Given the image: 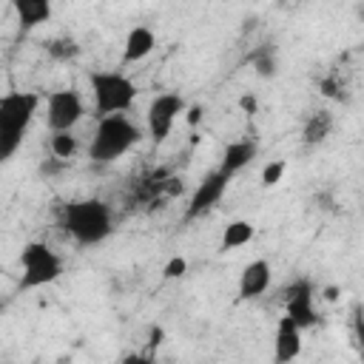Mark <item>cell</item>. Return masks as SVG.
<instances>
[{
	"label": "cell",
	"mask_w": 364,
	"mask_h": 364,
	"mask_svg": "<svg viewBox=\"0 0 364 364\" xmlns=\"http://www.w3.org/2000/svg\"><path fill=\"white\" fill-rule=\"evenodd\" d=\"M239 108H242L245 114H256V111H259V100H256L253 94H242V97H239Z\"/></svg>",
	"instance_id": "24"
},
{
	"label": "cell",
	"mask_w": 364,
	"mask_h": 364,
	"mask_svg": "<svg viewBox=\"0 0 364 364\" xmlns=\"http://www.w3.org/2000/svg\"><path fill=\"white\" fill-rule=\"evenodd\" d=\"M37 111H40V94L34 91H9L0 97V165L20 151Z\"/></svg>",
	"instance_id": "2"
},
{
	"label": "cell",
	"mask_w": 364,
	"mask_h": 364,
	"mask_svg": "<svg viewBox=\"0 0 364 364\" xmlns=\"http://www.w3.org/2000/svg\"><path fill=\"white\" fill-rule=\"evenodd\" d=\"M199 119H202V105L188 108V122H191V125H199Z\"/></svg>",
	"instance_id": "27"
},
{
	"label": "cell",
	"mask_w": 364,
	"mask_h": 364,
	"mask_svg": "<svg viewBox=\"0 0 364 364\" xmlns=\"http://www.w3.org/2000/svg\"><path fill=\"white\" fill-rule=\"evenodd\" d=\"M188 273V259L185 256H171L162 267V279L165 282H173V279H182Z\"/></svg>",
	"instance_id": "21"
},
{
	"label": "cell",
	"mask_w": 364,
	"mask_h": 364,
	"mask_svg": "<svg viewBox=\"0 0 364 364\" xmlns=\"http://www.w3.org/2000/svg\"><path fill=\"white\" fill-rule=\"evenodd\" d=\"M85 117V102L77 88H57L46 97V125L48 131H74Z\"/></svg>",
	"instance_id": "7"
},
{
	"label": "cell",
	"mask_w": 364,
	"mask_h": 364,
	"mask_svg": "<svg viewBox=\"0 0 364 364\" xmlns=\"http://www.w3.org/2000/svg\"><path fill=\"white\" fill-rule=\"evenodd\" d=\"M11 9L17 14V23H20L23 31L37 28L40 23L51 20V3L48 0H14Z\"/></svg>",
	"instance_id": "14"
},
{
	"label": "cell",
	"mask_w": 364,
	"mask_h": 364,
	"mask_svg": "<svg viewBox=\"0 0 364 364\" xmlns=\"http://www.w3.org/2000/svg\"><path fill=\"white\" fill-rule=\"evenodd\" d=\"M156 48V34L154 28L148 26H134L128 34H125V43H122V65H136L142 63L145 57H151Z\"/></svg>",
	"instance_id": "12"
},
{
	"label": "cell",
	"mask_w": 364,
	"mask_h": 364,
	"mask_svg": "<svg viewBox=\"0 0 364 364\" xmlns=\"http://www.w3.org/2000/svg\"><path fill=\"white\" fill-rule=\"evenodd\" d=\"M284 316H290L301 330L313 327L318 321V313H316V287L310 279H296L290 282V287L284 290Z\"/></svg>",
	"instance_id": "9"
},
{
	"label": "cell",
	"mask_w": 364,
	"mask_h": 364,
	"mask_svg": "<svg viewBox=\"0 0 364 364\" xmlns=\"http://www.w3.org/2000/svg\"><path fill=\"white\" fill-rule=\"evenodd\" d=\"M88 88L94 97V111L97 117H111V114H125L131 111L136 100V85L128 74L114 71V68H94L88 71Z\"/></svg>",
	"instance_id": "4"
},
{
	"label": "cell",
	"mask_w": 364,
	"mask_h": 364,
	"mask_svg": "<svg viewBox=\"0 0 364 364\" xmlns=\"http://www.w3.org/2000/svg\"><path fill=\"white\" fill-rule=\"evenodd\" d=\"M20 290H37L63 276V256L46 242H28L20 250Z\"/></svg>",
	"instance_id": "5"
},
{
	"label": "cell",
	"mask_w": 364,
	"mask_h": 364,
	"mask_svg": "<svg viewBox=\"0 0 364 364\" xmlns=\"http://www.w3.org/2000/svg\"><path fill=\"white\" fill-rule=\"evenodd\" d=\"M301 336H304V330H301L290 316H282V318L276 321V333H273V361H276V364H290V361H296V358L301 355V347H304Z\"/></svg>",
	"instance_id": "10"
},
{
	"label": "cell",
	"mask_w": 364,
	"mask_h": 364,
	"mask_svg": "<svg viewBox=\"0 0 364 364\" xmlns=\"http://www.w3.org/2000/svg\"><path fill=\"white\" fill-rule=\"evenodd\" d=\"M188 111V102L182 94L176 91H162L151 100L148 114H145V125H148V136L154 142H165L176 125V119Z\"/></svg>",
	"instance_id": "6"
},
{
	"label": "cell",
	"mask_w": 364,
	"mask_h": 364,
	"mask_svg": "<svg viewBox=\"0 0 364 364\" xmlns=\"http://www.w3.org/2000/svg\"><path fill=\"white\" fill-rule=\"evenodd\" d=\"M256 154H259V145H256L253 139H233V142H228L225 151H222L219 171L233 179L239 171H245V168L256 159Z\"/></svg>",
	"instance_id": "13"
},
{
	"label": "cell",
	"mask_w": 364,
	"mask_h": 364,
	"mask_svg": "<svg viewBox=\"0 0 364 364\" xmlns=\"http://www.w3.org/2000/svg\"><path fill=\"white\" fill-rule=\"evenodd\" d=\"M68 162H60V159H51V162H43L40 165V173H57L60 168H65Z\"/></svg>",
	"instance_id": "26"
},
{
	"label": "cell",
	"mask_w": 364,
	"mask_h": 364,
	"mask_svg": "<svg viewBox=\"0 0 364 364\" xmlns=\"http://www.w3.org/2000/svg\"><path fill=\"white\" fill-rule=\"evenodd\" d=\"M250 65H253V71L259 74V77H276V71H279V60H276V51L264 43V46H259L256 51H250Z\"/></svg>",
	"instance_id": "18"
},
{
	"label": "cell",
	"mask_w": 364,
	"mask_h": 364,
	"mask_svg": "<svg viewBox=\"0 0 364 364\" xmlns=\"http://www.w3.org/2000/svg\"><path fill=\"white\" fill-rule=\"evenodd\" d=\"M253 236H256L253 222H247V219H233V222H228V225H225V230H222L219 250H222V253H228V250L245 247V245H250V242H253Z\"/></svg>",
	"instance_id": "16"
},
{
	"label": "cell",
	"mask_w": 364,
	"mask_h": 364,
	"mask_svg": "<svg viewBox=\"0 0 364 364\" xmlns=\"http://www.w3.org/2000/svg\"><path fill=\"white\" fill-rule=\"evenodd\" d=\"M318 91H321L324 97H330V100H341V80H338V77H324V80L318 82Z\"/></svg>",
	"instance_id": "22"
},
{
	"label": "cell",
	"mask_w": 364,
	"mask_h": 364,
	"mask_svg": "<svg viewBox=\"0 0 364 364\" xmlns=\"http://www.w3.org/2000/svg\"><path fill=\"white\" fill-rule=\"evenodd\" d=\"M139 139H142V131L125 114L100 117L94 136L88 142V159L94 165H111L119 156H125L134 145H139Z\"/></svg>",
	"instance_id": "3"
},
{
	"label": "cell",
	"mask_w": 364,
	"mask_h": 364,
	"mask_svg": "<svg viewBox=\"0 0 364 364\" xmlns=\"http://www.w3.org/2000/svg\"><path fill=\"white\" fill-rule=\"evenodd\" d=\"M46 51H48V57L65 63V60H74L80 54V46H77L74 37H54V40L46 43Z\"/></svg>",
	"instance_id": "19"
},
{
	"label": "cell",
	"mask_w": 364,
	"mask_h": 364,
	"mask_svg": "<svg viewBox=\"0 0 364 364\" xmlns=\"http://www.w3.org/2000/svg\"><path fill=\"white\" fill-rule=\"evenodd\" d=\"M119 364H156V358H154V353H125L122 355V361Z\"/></svg>",
	"instance_id": "23"
},
{
	"label": "cell",
	"mask_w": 364,
	"mask_h": 364,
	"mask_svg": "<svg viewBox=\"0 0 364 364\" xmlns=\"http://www.w3.org/2000/svg\"><path fill=\"white\" fill-rule=\"evenodd\" d=\"M63 230L74 239L80 247H94L102 245L114 233V213L105 199L88 196V199H74L63 208Z\"/></svg>",
	"instance_id": "1"
},
{
	"label": "cell",
	"mask_w": 364,
	"mask_h": 364,
	"mask_svg": "<svg viewBox=\"0 0 364 364\" xmlns=\"http://www.w3.org/2000/svg\"><path fill=\"white\" fill-rule=\"evenodd\" d=\"M162 338H165V330H162V327H154V330H151V341H148V353H154V350L162 344Z\"/></svg>",
	"instance_id": "25"
},
{
	"label": "cell",
	"mask_w": 364,
	"mask_h": 364,
	"mask_svg": "<svg viewBox=\"0 0 364 364\" xmlns=\"http://www.w3.org/2000/svg\"><path fill=\"white\" fill-rule=\"evenodd\" d=\"M48 151H51V159L71 162L74 154L80 151V139L74 136V131H54L48 134Z\"/></svg>",
	"instance_id": "17"
},
{
	"label": "cell",
	"mask_w": 364,
	"mask_h": 364,
	"mask_svg": "<svg viewBox=\"0 0 364 364\" xmlns=\"http://www.w3.org/2000/svg\"><path fill=\"white\" fill-rule=\"evenodd\" d=\"M270 282H273V267H270L267 259H253V262H247V264L242 267V273H239V299L250 301V299L264 296L267 287H270Z\"/></svg>",
	"instance_id": "11"
},
{
	"label": "cell",
	"mask_w": 364,
	"mask_h": 364,
	"mask_svg": "<svg viewBox=\"0 0 364 364\" xmlns=\"http://www.w3.org/2000/svg\"><path fill=\"white\" fill-rule=\"evenodd\" d=\"M284 171H287V162L284 159H273V162H267L264 168H262V188H273V185H279L282 182V176H284Z\"/></svg>",
	"instance_id": "20"
},
{
	"label": "cell",
	"mask_w": 364,
	"mask_h": 364,
	"mask_svg": "<svg viewBox=\"0 0 364 364\" xmlns=\"http://www.w3.org/2000/svg\"><path fill=\"white\" fill-rule=\"evenodd\" d=\"M228 185H230V176H225L219 168L208 171V173L196 182V188H193V193H191V199H188L185 219L191 222V219H199V216H205L208 210H213V208L222 202V196L228 193Z\"/></svg>",
	"instance_id": "8"
},
{
	"label": "cell",
	"mask_w": 364,
	"mask_h": 364,
	"mask_svg": "<svg viewBox=\"0 0 364 364\" xmlns=\"http://www.w3.org/2000/svg\"><path fill=\"white\" fill-rule=\"evenodd\" d=\"M321 293H324V301H336V299H338V293H341V290H338V287H336V284H330V287H324V290H321Z\"/></svg>",
	"instance_id": "28"
},
{
	"label": "cell",
	"mask_w": 364,
	"mask_h": 364,
	"mask_svg": "<svg viewBox=\"0 0 364 364\" xmlns=\"http://www.w3.org/2000/svg\"><path fill=\"white\" fill-rule=\"evenodd\" d=\"M333 125H336V119H333V114L330 111H313L307 119H304V125H301V139H304V145H321L330 134H333Z\"/></svg>",
	"instance_id": "15"
}]
</instances>
